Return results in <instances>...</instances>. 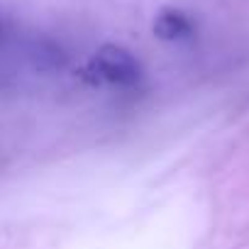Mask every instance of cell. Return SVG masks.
I'll return each mask as SVG.
<instances>
[{
    "mask_svg": "<svg viewBox=\"0 0 249 249\" xmlns=\"http://www.w3.org/2000/svg\"><path fill=\"white\" fill-rule=\"evenodd\" d=\"M3 37H5V22H3V18H0V42H3Z\"/></svg>",
    "mask_w": 249,
    "mask_h": 249,
    "instance_id": "cell-3",
    "label": "cell"
},
{
    "mask_svg": "<svg viewBox=\"0 0 249 249\" xmlns=\"http://www.w3.org/2000/svg\"><path fill=\"white\" fill-rule=\"evenodd\" d=\"M88 71L95 76V81L112 88H132L142 81V66L137 56L120 44H103L93 54Z\"/></svg>",
    "mask_w": 249,
    "mask_h": 249,
    "instance_id": "cell-1",
    "label": "cell"
},
{
    "mask_svg": "<svg viewBox=\"0 0 249 249\" xmlns=\"http://www.w3.org/2000/svg\"><path fill=\"white\" fill-rule=\"evenodd\" d=\"M193 32H196V25L183 10L164 8L154 18V35L164 42H183L193 37Z\"/></svg>",
    "mask_w": 249,
    "mask_h": 249,
    "instance_id": "cell-2",
    "label": "cell"
}]
</instances>
